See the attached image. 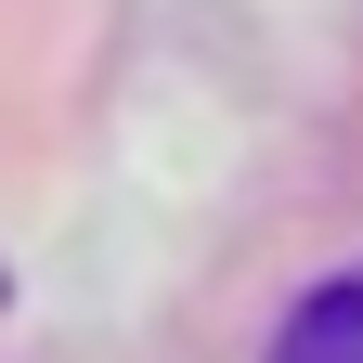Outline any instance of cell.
<instances>
[{"label":"cell","instance_id":"6da1fadb","mask_svg":"<svg viewBox=\"0 0 363 363\" xmlns=\"http://www.w3.org/2000/svg\"><path fill=\"white\" fill-rule=\"evenodd\" d=\"M259 363H363V272H337V286H311L286 325H272Z\"/></svg>","mask_w":363,"mask_h":363}]
</instances>
